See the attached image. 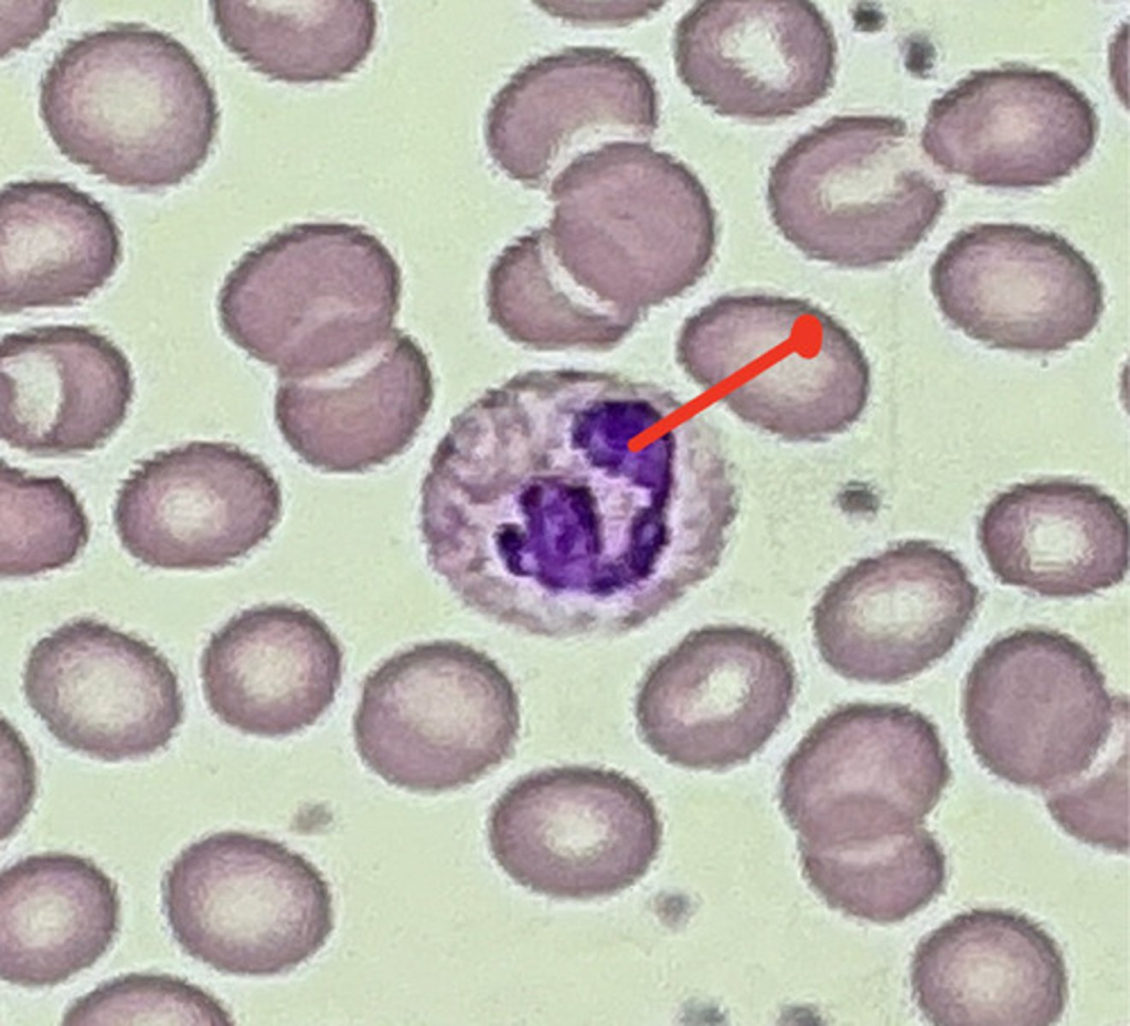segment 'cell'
<instances>
[{"mask_svg": "<svg viewBox=\"0 0 1130 1026\" xmlns=\"http://www.w3.org/2000/svg\"><path fill=\"white\" fill-rule=\"evenodd\" d=\"M671 391L575 368L519 373L456 415L420 487L431 569L533 635H617L718 566L737 514L719 440Z\"/></svg>", "mask_w": 1130, "mask_h": 1026, "instance_id": "1", "label": "cell"}, {"mask_svg": "<svg viewBox=\"0 0 1130 1026\" xmlns=\"http://www.w3.org/2000/svg\"><path fill=\"white\" fill-rule=\"evenodd\" d=\"M40 116L71 162L120 186L180 184L207 160L216 93L171 34L116 22L68 40L40 82Z\"/></svg>", "mask_w": 1130, "mask_h": 1026, "instance_id": "2", "label": "cell"}, {"mask_svg": "<svg viewBox=\"0 0 1130 1026\" xmlns=\"http://www.w3.org/2000/svg\"><path fill=\"white\" fill-rule=\"evenodd\" d=\"M402 270L360 225L297 223L247 250L217 295L220 325L278 380L338 371L383 343L401 308Z\"/></svg>", "mask_w": 1130, "mask_h": 1026, "instance_id": "3", "label": "cell"}, {"mask_svg": "<svg viewBox=\"0 0 1130 1026\" xmlns=\"http://www.w3.org/2000/svg\"><path fill=\"white\" fill-rule=\"evenodd\" d=\"M546 227L572 278L603 301L644 314L707 272L717 218L697 175L643 141H612L551 183Z\"/></svg>", "mask_w": 1130, "mask_h": 1026, "instance_id": "4", "label": "cell"}, {"mask_svg": "<svg viewBox=\"0 0 1130 1026\" xmlns=\"http://www.w3.org/2000/svg\"><path fill=\"white\" fill-rule=\"evenodd\" d=\"M676 362L743 421L787 441H823L863 414L871 366L852 333L808 300L723 295L685 319Z\"/></svg>", "mask_w": 1130, "mask_h": 1026, "instance_id": "5", "label": "cell"}, {"mask_svg": "<svg viewBox=\"0 0 1130 1026\" xmlns=\"http://www.w3.org/2000/svg\"><path fill=\"white\" fill-rule=\"evenodd\" d=\"M767 205L804 256L863 269L910 253L937 223L945 195L918 168L903 119L839 115L777 158Z\"/></svg>", "mask_w": 1130, "mask_h": 1026, "instance_id": "6", "label": "cell"}, {"mask_svg": "<svg viewBox=\"0 0 1130 1026\" xmlns=\"http://www.w3.org/2000/svg\"><path fill=\"white\" fill-rule=\"evenodd\" d=\"M520 698L486 652L456 640L398 651L362 684L352 729L365 767L386 783L437 794L470 785L514 752Z\"/></svg>", "mask_w": 1130, "mask_h": 1026, "instance_id": "7", "label": "cell"}, {"mask_svg": "<svg viewBox=\"0 0 1130 1026\" xmlns=\"http://www.w3.org/2000/svg\"><path fill=\"white\" fill-rule=\"evenodd\" d=\"M161 899L181 949L232 975L288 973L315 956L334 928L332 894L316 865L241 831L183 848L163 875Z\"/></svg>", "mask_w": 1130, "mask_h": 1026, "instance_id": "8", "label": "cell"}, {"mask_svg": "<svg viewBox=\"0 0 1130 1026\" xmlns=\"http://www.w3.org/2000/svg\"><path fill=\"white\" fill-rule=\"evenodd\" d=\"M1124 707L1080 642L1042 628L989 643L962 695L966 735L981 765L1042 791L1069 785L1091 769Z\"/></svg>", "mask_w": 1130, "mask_h": 1026, "instance_id": "9", "label": "cell"}, {"mask_svg": "<svg viewBox=\"0 0 1130 1026\" xmlns=\"http://www.w3.org/2000/svg\"><path fill=\"white\" fill-rule=\"evenodd\" d=\"M951 776L926 715L853 702L819 718L785 760L780 808L798 847L870 842L923 824Z\"/></svg>", "mask_w": 1130, "mask_h": 1026, "instance_id": "10", "label": "cell"}, {"mask_svg": "<svg viewBox=\"0 0 1130 1026\" xmlns=\"http://www.w3.org/2000/svg\"><path fill=\"white\" fill-rule=\"evenodd\" d=\"M489 848L515 884L554 899L591 900L636 885L657 859L663 826L626 773L567 765L531 771L498 797Z\"/></svg>", "mask_w": 1130, "mask_h": 1026, "instance_id": "11", "label": "cell"}, {"mask_svg": "<svg viewBox=\"0 0 1130 1026\" xmlns=\"http://www.w3.org/2000/svg\"><path fill=\"white\" fill-rule=\"evenodd\" d=\"M796 693L795 662L775 637L711 624L690 631L648 667L635 715L642 740L667 762L722 771L766 746Z\"/></svg>", "mask_w": 1130, "mask_h": 1026, "instance_id": "12", "label": "cell"}, {"mask_svg": "<svg viewBox=\"0 0 1130 1026\" xmlns=\"http://www.w3.org/2000/svg\"><path fill=\"white\" fill-rule=\"evenodd\" d=\"M944 317L990 348L1047 354L1087 338L1105 309L1095 266L1060 235L1024 224L959 232L930 269Z\"/></svg>", "mask_w": 1130, "mask_h": 1026, "instance_id": "13", "label": "cell"}, {"mask_svg": "<svg viewBox=\"0 0 1130 1026\" xmlns=\"http://www.w3.org/2000/svg\"><path fill=\"white\" fill-rule=\"evenodd\" d=\"M980 602L949 551L910 539L860 559L828 584L812 609L823 662L846 680L891 685L948 654Z\"/></svg>", "mask_w": 1130, "mask_h": 1026, "instance_id": "14", "label": "cell"}, {"mask_svg": "<svg viewBox=\"0 0 1130 1026\" xmlns=\"http://www.w3.org/2000/svg\"><path fill=\"white\" fill-rule=\"evenodd\" d=\"M280 484L257 455L226 441L156 452L122 481L114 524L121 546L152 568L225 567L269 538Z\"/></svg>", "mask_w": 1130, "mask_h": 1026, "instance_id": "15", "label": "cell"}, {"mask_svg": "<svg viewBox=\"0 0 1130 1026\" xmlns=\"http://www.w3.org/2000/svg\"><path fill=\"white\" fill-rule=\"evenodd\" d=\"M22 688L58 742L106 762L164 749L184 718L168 659L93 618L71 620L40 639L25 661Z\"/></svg>", "mask_w": 1130, "mask_h": 1026, "instance_id": "16", "label": "cell"}, {"mask_svg": "<svg viewBox=\"0 0 1130 1026\" xmlns=\"http://www.w3.org/2000/svg\"><path fill=\"white\" fill-rule=\"evenodd\" d=\"M654 79L632 56L568 46L516 71L493 96L484 141L493 163L527 188L546 189L576 158L658 128Z\"/></svg>", "mask_w": 1130, "mask_h": 1026, "instance_id": "17", "label": "cell"}, {"mask_svg": "<svg viewBox=\"0 0 1130 1026\" xmlns=\"http://www.w3.org/2000/svg\"><path fill=\"white\" fill-rule=\"evenodd\" d=\"M1098 118L1060 75L1035 67L978 71L935 99L921 147L935 164L969 182L1044 186L1090 156Z\"/></svg>", "mask_w": 1130, "mask_h": 1026, "instance_id": "18", "label": "cell"}, {"mask_svg": "<svg viewBox=\"0 0 1130 1026\" xmlns=\"http://www.w3.org/2000/svg\"><path fill=\"white\" fill-rule=\"evenodd\" d=\"M836 41L810 1H700L678 21L676 74L715 113L749 121L792 116L834 84Z\"/></svg>", "mask_w": 1130, "mask_h": 1026, "instance_id": "19", "label": "cell"}, {"mask_svg": "<svg viewBox=\"0 0 1130 1026\" xmlns=\"http://www.w3.org/2000/svg\"><path fill=\"white\" fill-rule=\"evenodd\" d=\"M910 985L934 1025L1047 1026L1068 1001L1058 943L1030 917L1000 908L958 913L925 936Z\"/></svg>", "mask_w": 1130, "mask_h": 1026, "instance_id": "20", "label": "cell"}, {"mask_svg": "<svg viewBox=\"0 0 1130 1026\" xmlns=\"http://www.w3.org/2000/svg\"><path fill=\"white\" fill-rule=\"evenodd\" d=\"M428 357L409 334L390 336L355 362L307 380H281L274 419L288 447L324 473L358 474L414 442L431 409Z\"/></svg>", "mask_w": 1130, "mask_h": 1026, "instance_id": "21", "label": "cell"}, {"mask_svg": "<svg viewBox=\"0 0 1130 1026\" xmlns=\"http://www.w3.org/2000/svg\"><path fill=\"white\" fill-rule=\"evenodd\" d=\"M211 712L245 735L285 737L312 726L341 685L343 650L312 610L262 603L211 634L200 660Z\"/></svg>", "mask_w": 1130, "mask_h": 1026, "instance_id": "22", "label": "cell"}, {"mask_svg": "<svg viewBox=\"0 0 1130 1026\" xmlns=\"http://www.w3.org/2000/svg\"><path fill=\"white\" fill-rule=\"evenodd\" d=\"M1 438L36 457L102 448L134 399L122 350L82 324L33 327L0 342Z\"/></svg>", "mask_w": 1130, "mask_h": 1026, "instance_id": "23", "label": "cell"}, {"mask_svg": "<svg viewBox=\"0 0 1130 1026\" xmlns=\"http://www.w3.org/2000/svg\"><path fill=\"white\" fill-rule=\"evenodd\" d=\"M985 560L1003 585L1076 598L1121 583L1129 568L1124 507L1096 485L1047 479L999 493L978 525Z\"/></svg>", "mask_w": 1130, "mask_h": 1026, "instance_id": "24", "label": "cell"}, {"mask_svg": "<svg viewBox=\"0 0 1130 1026\" xmlns=\"http://www.w3.org/2000/svg\"><path fill=\"white\" fill-rule=\"evenodd\" d=\"M120 927L117 884L90 858L29 855L0 876V975L22 987L61 984L93 966Z\"/></svg>", "mask_w": 1130, "mask_h": 1026, "instance_id": "25", "label": "cell"}, {"mask_svg": "<svg viewBox=\"0 0 1130 1026\" xmlns=\"http://www.w3.org/2000/svg\"><path fill=\"white\" fill-rule=\"evenodd\" d=\"M121 233L103 203L73 184L28 180L0 195V311L70 307L114 276Z\"/></svg>", "mask_w": 1130, "mask_h": 1026, "instance_id": "26", "label": "cell"}, {"mask_svg": "<svg viewBox=\"0 0 1130 1026\" xmlns=\"http://www.w3.org/2000/svg\"><path fill=\"white\" fill-rule=\"evenodd\" d=\"M486 304L489 321L510 341L547 352L610 351L643 317L579 286L555 255L546 227L498 255L488 271Z\"/></svg>", "mask_w": 1130, "mask_h": 1026, "instance_id": "27", "label": "cell"}, {"mask_svg": "<svg viewBox=\"0 0 1130 1026\" xmlns=\"http://www.w3.org/2000/svg\"><path fill=\"white\" fill-rule=\"evenodd\" d=\"M222 42L257 73L294 84L334 82L374 49L372 1H212Z\"/></svg>", "mask_w": 1130, "mask_h": 1026, "instance_id": "28", "label": "cell"}, {"mask_svg": "<svg viewBox=\"0 0 1130 1026\" xmlns=\"http://www.w3.org/2000/svg\"><path fill=\"white\" fill-rule=\"evenodd\" d=\"M799 852L809 886L829 907L857 919L903 921L945 889L946 855L920 825L875 841Z\"/></svg>", "mask_w": 1130, "mask_h": 1026, "instance_id": "29", "label": "cell"}, {"mask_svg": "<svg viewBox=\"0 0 1130 1026\" xmlns=\"http://www.w3.org/2000/svg\"><path fill=\"white\" fill-rule=\"evenodd\" d=\"M0 574L30 577L72 564L88 543L89 520L75 490L58 475L0 468Z\"/></svg>", "mask_w": 1130, "mask_h": 1026, "instance_id": "30", "label": "cell"}, {"mask_svg": "<svg viewBox=\"0 0 1130 1026\" xmlns=\"http://www.w3.org/2000/svg\"><path fill=\"white\" fill-rule=\"evenodd\" d=\"M63 1025H228L230 1013L202 987L170 974L129 973L78 997Z\"/></svg>", "mask_w": 1130, "mask_h": 1026, "instance_id": "31", "label": "cell"}, {"mask_svg": "<svg viewBox=\"0 0 1130 1026\" xmlns=\"http://www.w3.org/2000/svg\"><path fill=\"white\" fill-rule=\"evenodd\" d=\"M1053 819L1083 843L1128 852L1127 766L1121 757L1097 777L1055 790L1046 800Z\"/></svg>", "mask_w": 1130, "mask_h": 1026, "instance_id": "32", "label": "cell"}, {"mask_svg": "<svg viewBox=\"0 0 1130 1026\" xmlns=\"http://www.w3.org/2000/svg\"><path fill=\"white\" fill-rule=\"evenodd\" d=\"M536 4L555 17H561L573 23L591 25L601 23L625 25L647 17L661 6V3L615 2L608 3L606 9H601L603 3H598L599 9H595L593 3L539 2Z\"/></svg>", "mask_w": 1130, "mask_h": 1026, "instance_id": "33", "label": "cell"}]
</instances>
